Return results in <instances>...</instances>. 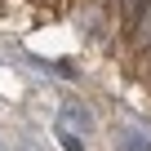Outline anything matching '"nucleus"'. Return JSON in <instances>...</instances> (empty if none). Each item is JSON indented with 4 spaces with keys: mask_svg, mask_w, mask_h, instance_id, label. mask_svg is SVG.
<instances>
[{
    "mask_svg": "<svg viewBox=\"0 0 151 151\" xmlns=\"http://www.w3.org/2000/svg\"><path fill=\"white\" fill-rule=\"evenodd\" d=\"M133 40H138V45H151V0L142 5V14H138V27H133Z\"/></svg>",
    "mask_w": 151,
    "mask_h": 151,
    "instance_id": "nucleus-1",
    "label": "nucleus"
}]
</instances>
